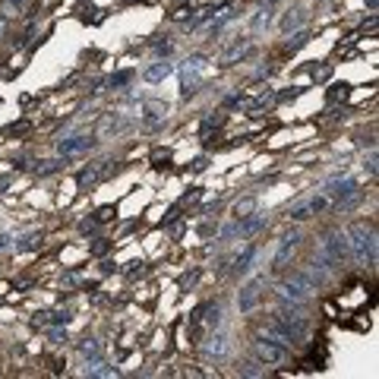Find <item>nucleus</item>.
I'll list each match as a JSON object with an SVG mask.
<instances>
[{
  "label": "nucleus",
  "mask_w": 379,
  "mask_h": 379,
  "mask_svg": "<svg viewBox=\"0 0 379 379\" xmlns=\"http://www.w3.org/2000/svg\"><path fill=\"white\" fill-rule=\"evenodd\" d=\"M250 351H253V357L262 363V367H284V363L291 361V348H284V344L266 338L262 332H260V335H253Z\"/></svg>",
  "instance_id": "obj_4"
},
{
  "label": "nucleus",
  "mask_w": 379,
  "mask_h": 379,
  "mask_svg": "<svg viewBox=\"0 0 379 379\" xmlns=\"http://www.w3.org/2000/svg\"><path fill=\"white\" fill-rule=\"evenodd\" d=\"M42 247V234L38 231H25L23 237H13V253H29V250H38Z\"/></svg>",
  "instance_id": "obj_20"
},
{
  "label": "nucleus",
  "mask_w": 379,
  "mask_h": 379,
  "mask_svg": "<svg viewBox=\"0 0 379 379\" xmlns=\"http://www.w3.org/2000/svg\"><path fill=\"white\" fill-rule=\"evenodd\" d=\"M130 79H133V70H124V73H117V76H107L105 86L107 89H114V92H124L127 86H130Z\"/></svg>",
  "instance_id": "obj_26"
},
{
  "label": "nucleus",
  "mask_w": 379,
  "mask_h": 379,
  "mask_svg": "<svg viewBox=\"0 0 379 379\" xmlns=\"http://www.w3.org/2000/svg\"><path fill=\"white\" fill-rule=\"evenodd\" d=\"M262 284H266V279H262V275H256V279H250V281L240 288V294H237V310H240V313H253V310L260 307V301H262Z\"/></svg>",
  "instance_id": "obj_11"
},
{
  "label": "nucleus",
  "mask_w": 379,
  "mask_h": 379,
  "mask_svg": "<svg viewBox=\"0 0 379 379\" xmlns=\"http://www.w3.org/2000/svg\"><path fill=\"white\" fill-rule=\"evenodd\" d=\"M168 111H171V105H168V101H155V98L142 101V114H139L142 130H148V133L161 130V127L168 124Z\"/></svg>",
  "instance_id": "obj_9"
},
{
  "label": "nucleus",
  "mask_w": 379,
  "mask_h": 379,
  "mask_svg": "<svg viewBox=\"0 0 379 379\" xmlns=\"http://www.w3.org/2000/svg\"><path fill=\"white\" fill-rule=\"evenodd\" d=\"M13 4H25V0H13Z\"/></svg>",
  "instance_id": "obj_39"
},
{
  "label": "nucleus",
  "mask_w": 379,
  "mask_h": 379,
  "mask_svg": "<svg viewBox=\"0 0 379 379\" xmlns=\"http://www.w3.org/2000/svg\"><path fill=\"white\" fill-rule=\"evenodd\" d=\"M363 6H367L370 13H376V6H379V0H363Z\"/></svg>",
  "instance_id": "obj_37"
},
{
  "label": "nucleus",
  "mask_w": 379,
  "mask_h": 379,
  "mask_svg": "<svg viewBox=\"0 0 379 379\" xmlns=\"http://www.w3.org/2000/svg\"><path fill=\"white\" fill-rule=\"evenodd\" d=\"M316 4H326V0H316Z\"/></svg>",
  "instance_id": "obj_40"
},
{
  "label": "nucleus",
  "mask_w": 379,
  "mask_h": 379,
  "mask_svg": "<svg viewBox=\"0 0 379 379\" xmlns=\"http://www.w3.org/2000/svg\"><path fill=\"white\" fill-rule=\"evenodd\" d=\"M307 19H310V13L303 10V6H291V10H284V16L279 23L281 35H291V32H297V29H307Z\"/></svg>",
  "instance_id": "obj_18"
},
{
  "label": "nucleus",
  "mask_w": 379,
  "mask_h": 379,
  "mask_svg": "<svg viewBox=\"0 0 379 379\" xmlns=\"http://www.w3.org/2000/svg\"><path fill=\"white\" fill-rule=\"evenodd\" d=\"M307 38H310L307 29H297V32H291V38L284 42V47H288V51H297L301 45H307Z\"/></svg>",
  "instance_id": "obj_30"
},
{
  "label": "nucleus",
  "mask_w": 379,
  "mask_h": 379,
  "mask_svg": "<svg viewBox=\"0 0 379 379\" xmlns=\"http://www.w3.org/2000/svg\"><path fill=\"white\" fill-rule=\"evenodd\" d=\"M174 51V42H158L155 45V57H171Z\"/></svg>",
  "instance_id": "obj_34"
},
{
  "label": "nucleus",
  "mask_w": 379,
  "mask_h": 379,
  "mask_svg": "<svg viewBox=\"0 0 379 379\" xmlns=\"http://www.w3.org/2000/svg\"><path fill=\"white\" fill-rule=\"evenodd\" d=\"M237 373H240V376H266V373H269V370H266V367H262V363H260V361H256V357H253V361L240 363V367H237Z\"/></svg>",
  "instance_id": "obj_27"
},
{
  "label": "nucleus",
  "mask_w": 379,
  "mask_h": 379,
  "mask_svg": "<svg viewBox=\"0 0 379 379\" xmlns=\"http://www.w3.org/2000/svg\"><path fill=\"white\" fill-rule=\"evenodd\" d=\"M288 279H291V281H297L303 291H310V294H316V284H313V279L307 275V269H303V266H301V269H291Z\"/></svg>",
  "instance_id": "obj_25"
},
{
  "label": "nucleus",
  "mask_w": 379,
  "mask_h": 379,
  "mask_svg": "<svg viewBox=\"0 0 379 379\" xmlns=\"http://www.w3.org/2000/svg\"><path fill=\"white\" fill-rule=\"evenodd\" d=\"M174 73H177V64H174L171 57H155L152 64H148L146 70L139 73V76H142V83L158 86V83H165L168 76H174Z\"/></svg>",
  "instance_id": "obj_12"
},
{
  "label": "nucleus",
  "mask_w": 379,
  "mask_h": 379,
  "mask_svg": "<svg viewBox=\"0 0 379 379\" xmlns=\"http://www.w3.org/2000/svg\"><path fill=\"white\" fill-rule=\"evenodd\" d=\"M363 184L357 177H351V174H344V171H335L332 177H326L322 180V190L320 193L326 196L329 202H335V206H342L344 212L348 209H354L357 202L363 199V190H361Z\"/></svg>",
  "instance_id": "obj_2"
},
{
  "label": "nucleus",
  "mask_w": 379,
  "mask_h": 379,
  "mask_svg": "<svg viewBox=\"0 0 379 379\" xmlns=\"http://www.w3.org/2000/svg\"><path fill=\"white\" fill-rule=\"evenodd\" d=\"M262 4H266V6H275V4H279V0H262Z\"/></svg>",
  "instance_id": "obj_38"
},
{
  "label": "nucleus",
  "mask_w": 379,
  "mask_h": 379,
  "mask_svg": "<svg viewBox=\"0 0 379 379\" xmlns=\"http://www.w3.org/2000/svg\"><path fill=\"white\" fill-rule=\"evenodd\" d=\"M272 291H275V297H279V303H288V307H297V310H307L310 301H313V294H310V291H303L297 281H291L288 275L275 281Z\"/></svg>",
  "instance_id": "obj_7"
},
{
  "label": "nucleus",
  "mask_w": 379,
  "mask_h": 379,
  "mask_svg": "<svg viewBox=\"0 0 379 379\" xmlns=\"http://www.w3.org/2000/svg\"><path fill=\"white\" fill-rule=\"evenodd\" d=\"M228 351H231V342H228V335L221 329H212V335H209L206 344H202V357H206V361L221 363L228 357Z\"/></svg>",
  "instance_id": "obj_13"
},
{
  "label": "nucleus",
  "mask_w": 379,
  "mask_h": 379,
  "mask_svg": "<svg viewBox=\"0 0 379 379\" xmlns=\"http://www.w3.org/2000/svg\"><path fill=\"white\" fill-rule=\"evenodd\" d=\"M361 168L370 174V177H376V171H379L376 168V146H370V152L361 155Z\"/></svg>",
  "instance_id": "obj_29"
},
{
  "label": "nucleus",
  "mask_w": 379,
  "mask_h": 379,
  "mask_svg": "<svg viewBox=\"0 0 379 379\" xmlns=\"http://www.w3.org/2000/svg\"><path fill=\"white\" fill-rule=\"evenodd\" d=\"M76 351L83 361H95V357H101V342L98 338H83V342L76 344Z\"/></svg>",
  "instance_id": "obj_23"
},
{
  "label": "nucleus",
  "mask_w": 379,
  "mask_h": 379,
  "mask_svg": "<svg viewBox=\"0 0 379 379\" xmlns=\"http://www.w3.org/2000/svg\"><path fill=\"white\" fill-rule=\"evenodd\" d=\"M250 47H253V38H250V35L234 38V42L218 54V64H221V66H231V64H237V60H243V57L250 54Z\"/></svg>",
  "instance_id": "obj_17"
},
{
  "label": "nucleus",
  "mask_w": 379,
  "mask_h": 379,
  "mask_svg": "<svg viewBox=\"0 0 379 379\" xmlns=\"http://www.w3.org/2000/svg\"><path fill=\"white\" fill-rule=\"evenodd\" d=\"M322 250H326V256L332 260V266L342 269L344 262H351V250H348V234H344V228H335V231H329L326 237H320Z\"/></svg>",
  "instance_id": "obj_8"
},
{
  "label": "nucleus",
  "mask_w": 379,
  "mask_h": 379,
  "mask_svg": "<svg viewBox=\"0 0 379 379\" xmlns=\"http://www.w3.org/2000/svg\"><path fill=\"white\" fill-rule=\"evenodd\" d=\"M260 262H262V247H260V243H247V247H243V253L234 260V275H237V279H243V275L256 272V269H260Z\"/></svg>",
  "instance_id": "obj_14"
},
{
  "label": "nucleus",
  "mask_w": 379,
  "mask_h": 379,
  "mask_svg": "<svg viewBox=\"0 0 379 379\" xmlns=\"http://www.w3.org/2000/svg\"><path fill=\"white\" fill-rule=\"evenodd\" d=\"M329 206H332V202H329L322 193H310L307 199H301L294 209H291V212H288V218L301 225V221H310V218H316V215H322Z\"/></svg>",
  "instance_id": "obj_10"
},
{
  "label": "nucleus",
  "mask_w": 379,
  "mask_h": 379,
  "mask_svg": "<svg viewBox=\"0 0 379 379\" xmlns=\"http://www.w3.org/2000/svg\"><path fill=\"white\" fill-rule=\"evenodd\" d=\"M47 316H51V320H47V322H51V326H66V322L73 320V316H70V310H54V313H47Z\"/></svg>",
  "instance_id": "obj_32"
},
{
  "label": "nucleus",
  "mask_w": 379,
  "mask_h": 379,
  "mask_svg": "<svg viewBox=\"0 0 379 379\" xmlns=\"http://www.w3.org/2000/svg\"><path fill=\"white\" fill-rule=\"evenodd\" d=\"M66 161H70V158H64V155H57V158H51V161H42V165H38V168H32V174H35V177H47V174L60 171V168H64Z\"/></svg>",
  "instance_id": "obj_24"
},
{
  "label": "nucleus",
  "mask_w": 379,
  "mask_h": 379,
  "mask_svg": "<svg viewBox=\"0 0 379 379\" xmlns=\"http://www.w3.org/2000/svg\"><path fill=\"white\" fill-rule=\"evenodd\" d=\"M111 165H114V161H92L89 168H83V171L76 174L79 190H89V187H95V184H101V180L111 174Z\"/></svg>",
  "instance_id": "obj_16"
},
{
  "label": "nucleus",
  "mask_w": 379,
  "mask_h": 379,
  "mask_svg": "<svg viewBox=\"0 0 379 379\" xmlns=\"http://www.w3.org/2000/svg\"><path fill=\"white\" fill-rule=\"evenodd\" d=\"M269 23H272V6L262 4L260 10H256V16H253V25H250V35H260L262 29H269Z\"/></svg>",
  "instance_id": "obj_22"
},
{
  "label": "nucleus",
  "mask_w": 379,
  "mask_h": 379,
  "mask_svg": "<svg viewBox=\"0 0 379 379\" xmlns=\"http://www.w3.org/2000/svg\"><path fill=\"white\" fill-rule=\"evenodd\" d=\"M206 66H209V57L206 54H190L187 60H180L177 64V73H180V98H190V95H196L199 89L202 76H206Z\"/></svg>",
  "instance_id": "obj_3"
},
{
  "label": "nucleus",
  "mask_w": 379,
  "mask_h": 379,
  "mask_svg": "<svg viewBox=\"0 0 379 379\" xmlns=\"http://www.w3.org/2000/svg\"><path fill=\"white\" fill-rule=\"evenodd\" d=\"M206 326H209V329H221V303H212V307H209Z\"/></svg>",
  "instance_id": "obj_31"
},
{
  "label": "nucleus",
  "mask_w": 379,
  "mask_h": 379,
  "mask_svg": "<svg viewBox=\"0 0 379 379\" xmlns=\"http://www.w3.org/2000/svg\"><path fill=\"white\" fill-rule=\"evenodd\" d=\"M348 234V250H351V262L361 269H376V256H379V243H376V225L373 221H354L344 228Z\"/></svg>",
  "instance_id": "obj_1"
},
{
  "label": "nucleus",
  "mask_w": 379,
  "mask_h": 379,
  "mask_svg": "<svg viewBox=\"0 0 379 379\" xmlns=\"http://www.w3.org/2000/svg\"><path fill=\"white\" fill-rule=\"evenodd\" d=\"M256 209H260V199H256V196H243V199H237V202H234V221H240V218H247V215H253Z\"/></svg>",
  "instance_id": "obj_21"
},
{
  "label": "nucleus",
  "mask_w": 379,
  "mask_h": 379,
  "mask_svg": "<svg viewBox=\"0 0 379 379\" xmlns=\"http://www.w3.org/2000/svg\"><path fill=\"white\" fill-rule=\"evenodd\" d=\"M0 16L10 23V19H19L23 16V4H13V0H0Z\"/></svg>",
  "instance_id": "obj_28"
},
{
  "label": "nucleus",
  "mask_w": 379,
  "mask_h": 379,
  "mask_svg": "<svg viewBox=\"0 0 379 379\" xmlns=\"http://www.w3.org/2000/svg\"><path fill=\"white\" fill-rule=\"evenodd\" d=\"M260 332L266 338H272V342H279V344H284V348H301L303 344V338H307V332H301V329H294V326H288V322H281L279 316H266L262 320V326H260Z\"/></svg>",
  "instance_id": "obj_5"
},
{
  "label": "nucleus",
  "mask_w": 379,
  "mask_h": 379,
  "mask_svg": "<svg viewBox=\"0 0 379 379\" xmlns=\"http://www.w3.org/2000/svg\"><path fill=\"white\" fill-rule=\"evenodd\" d=\"M6 32H10V23H6V19L0 16V42H4V38H6Z\"/></svg>",
  "instance_id": "obj_36"
},
{
  "label": "nucleus",
  "mask_w": 379,
  "mask_h": 379,
  "mask_svg": "<svg viewBox=\"0 0 379 379\" xmlns=\"http://www.w3.org/2000/svg\"><path fill=\"white\" fill-rule=\"evenodd\" d=\"M83 376H120V370L114 363H107L105 357H95V361H83Z\"/></svg>",
  "instance_id": "obj_19"
},
{
  "label": "nucleus",
  "mask_w": 379,
  "mask_h": 379,
  "mask_svg": "<svg viewBox=\"0 0 379 379\" xmlns=\"http://www.w3.org/2000/svg\"><path fill=\"white\" fill-rule=\"evenodd\" d=\"M95 139L89 130H79V133H66V136L57 139V155H64V158H79V155H89L95 148Z\"/></svg>",
  "instance_id": "obj_6"
},
{
  "label": "nucleus",
  "mask_w": 379,
  "mask_h": 379,
  "mask_svg": "<svg viewBox=\"0 0 379 379\" xmlns=\"http://www.w3.org/2000/svg\"><path fill=\"white\" fill-rule=\"evenodd\" d=\"M234 237H237V221H228V225H221V231H218V240L221 243L234 240Z\"/></svg>",
  "instance_id": "obj_33"
},
{
  "label": "nucleus",
  "mask_w": 379,
  "mask_h": 379,
  "mask_svg": "<svg viewBox=\"0 0 379 379\" xmlns=\"http://www.w3.org/2000/svg\"><path fill=\"white\" fill-rule=\"evenodd\" d=\"M301 247V231H288V234H281L279 237V243H275V253H272V266L279 269V266H284V262L294 256V250Z\"/></svg>",
  "instance_id": "obj_15"
},
{
  "label": "nucleus",
  "mask_w": 379,
  "mask_h": 379,
  "mask_svg": "<svg viewBox=\"0 0 379 379\" xmlns=\"http://www.w3.org/2000/svg\"><path fill=\"white\" fill-rule=\"evenodd\" d=\"M13 247V234H0V253Z\"/></svg>",
  "instance_id": "obj_35"
}]
</instances>
